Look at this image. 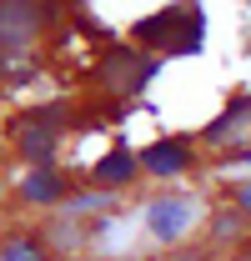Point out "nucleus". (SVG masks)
<instances>
[{
	"label": "nucleus",
	"instance_id": "nucleus-1",
	"mask_svg": "<svg viewBox=\"0 0 251 261\" xmlns=\"http://www.w3.org/2000/svg\"><path fill=\"white\" fill-rule=\"evenodd\" d=\"M136 35L161 45L166 56H191L201 50V10H161L156 20H141Z\"/></svg>",
	"mask_w": 251,
	"mask_h": 261
},
{
	"label": "nucleus",
	"instance_id": "nucleus-2",
	"mask_svg": "<svg viewBox=\"0 0 251 261\" xmlns=\"http://www.w3.org/2000/svg\"><path fill=\"white\" fill-rule=\"evenodd\" d=\"M101 75L116 86V96H136V91H141V86L156 75V65H151V61H141L136 50H116V56L106 61V70H101Z\"/></svg>",
	"mask_w": 251,
	"mask_h": 261
},
{
	"label": "nucleus",
	"instance_id": "nucleus-3",
	"mask_svg": "<svg viewBox=\"0 0 251 261\" xmlns=\"http://www.w3.org/2000/svg\"><path fill=\"white\" fill-rule=\"evenodd\" d=\"M146 216H151V231L171 241V236H181V231H186L191 221H196V201H181V196H166V201H156V206H151Z\"/></svg>",
	"mask_w": 251,
	"mask_h": 261
},
{
	"label": "nucleus",
	"instance_id": "nucleus-4",
	"mask_svg": "<svg viewBox=\"0 0 251 261\" xmlns=\"http://www.w3.org/2000/svg\"><path fill=\"white\" fill-rule=\"evenodd\" d=\"M40 15H45V10H35V5H0V40L26 45V40L40 31Z\"/></svg>",
	"mask_w": 251,
	"mask_h": 261
},
{
	"label": "nucleus",
	"instance_id": "nucleus-5",
	"mask_svg": "<svg viewBox=\"0 0 251 261\" xmlns=\"http://www.w3.org/2000/svg\"><path fill=\"white\" fill-rule=\"evenodd\" d=\"M141 161H146V171H156V176H176V171H186L191 156H186V146H176V141H161V146H151Z\"/></svg>",
	"mask_w": 251,
	"mask_h": 261
},
{
	"label": "nucleus",
	"instance_id": "nucleus-6",
	"mask_svg": "<svg viewBox=\"0 0 251 261\" xmlns=\"http://www.w3.org/2000/svg\"><path fill=\"white\" fill-rule=\"evenodd\" d=\"M131 156H126V151H111V156H106V161L95 166V181H101V186H121V181H131Z\"/></svg>",
	"mask_w": 251,
	"mask_h": 261
},
{
	"label": "nucleus",
	"instance_id": "nucleus-7",
	"mask_svg": "<svg viewBox=\"0 0 251 261\" xmlns=\"http://www.w3.org/2000/svg\"><path fill=\"white\" fill-rule=\"evenodd\" d=\"M26 196H31V201H56V196H61V181H56L51 171H40V176L26 181Z\"/></svg>",
	"mask_w": 251,
	"mask_h": 261
},
{
	"label": "nucleus",
	"instance_id": "nucleus-8",
	"mask_svg": "<svg viewBox=\"0 0 251 261\" xmlns=\"http://www.w3.org/2000/svg\"><path fill=\"white\" fill-rule=\"evenodd\" d=\"M20 146H26L31 156H51V146H56V136H51V126H35L31 136L20 141Z\"/></svg>",
	"mask_w": 251,
	"mask_h": 261
},
{
	"label": "nucleus",
	"instance_id": "nucleus-9",
	"mask_svg": "<svg viewBox=\"0 0 251 261\" xmlns=\"http://www.w3.org/2000/svg\"><path fill=\"white\" fill-rule=\"evenodd\" d=\"M5 261H40V251H35V246H26V241H15V246L5 251Z\"/></svg>",
	"mask_w": 251,
	"mask_h": 261
},
{
	"label": "nucleus",
	"instance_id": "nucleus-10",
	"mask_svg": "<svg viewBox=\"0 0 251 261\" xmlns=\"http://www.w3.org/2000/svg\"><path fill=\"white\" fill-rule=\"evenodd\" d=\"M241 206H246V211H251V186H246V191H241Z\"/></svg>",
	"mask_w": 251,
	"mask_h": 261
}]
</instances>
